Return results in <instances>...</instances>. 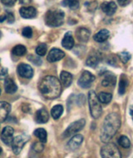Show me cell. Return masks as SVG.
Returning <instances> with one entry per match:
<instances>
[{"label":"cell","instance_id":"cell-1","mask_svg":"<svg viewBox=\"0 0 133 158\" xmlns=\"http://www.w3.org/2000/svg\"><path fill=\"white\" fill-rule=\"evenodd\" d=\"M121 127V117L117 112L109 113L104 119L101 128L100 138L104 143H107L116 135Z\"/></svg>","mask_w":133,"mask_h":158},{"label":"cell","instance_id":"cell-2","mask_svg":"<svg viewBox=\"0 0 133 158\" xmlns=\"http://www.w3.org/2000/svg\"><path fill=\"white\" fill-rule=\"evenodd\" d=\"M38 88L44 98L51 100L58 98L62 92L59 80L53 76L45 77L38 85Z\"/></svg>","mask_w":133,"mask_h":158},{"label":"cell","instance_id":"cell-3","mask_svg":"<svg viewBox=\"0 0 133 158\" xmlns=\"http://www.w3.org/2000/svg\"><path fill=\"white\" fill-rule=\"evenodd\" d=\"M64 12L56 9V10H49L45 15V23L49 27H59L64 22Z\"/></svg>","mask_w":133,"mask_h":158},{"label":"cell","instance_id":"cell-4","mask_svg":"<svg viewBox=\"0 0 133 158\" xmlns=\"http://www.w3.org/2000/svg\"><path fill=\"white\" fill-rule=\"evenodd\" d=\"M88 102H89L90 113L94 119H98L102 113V108L100 104V101L98 99L94 91H90L88 93Z\"/></svg>","mask_w":133,"mask_h":158},{"label":"cell","instance_id":"cell-5","mask_svg":"<svg viewBox=\"0 0 133 158\" xmlns=\"http://www.w3.org/2000/svg\"><path fill=\"white\" fill-rule=\"evenodd\" d=\"M102 158H122L119 149L113 143L107 142L101 148Z\"/></svg>","mask_w":133,"mask_h":158},{"label":"cell","instance_id":"cell-6","mask_svg":"<svg viewBox=\"0 0 133 158\" xmlns=\"http://www.w3.org/2000/svg\"><path fill=\"white\" fill-rule=\"evenodd\" d=\"M85 124H86L85 119H80V120L71 123L70 125L68 126V127L66 129L65 131L63 132V137H69V136H73L77 132L81 131V129L84 127Z\"/></svg>","mask_w":133,"mask_h":158},{"label":"cell","instance_id":"cell-7","mask_svg":"<svg viewBox=\"0 0 133 158\" xmlns=\"http://www.w3.org/2000/svg\"><path fill=\"white\" fill-rule=\"evenodd\" d=\"M28 140H29V137L27 136H24V135L15 136L11 144L13 152H14V154L19 155V153L21 152V151L23 150L24 145L28 142Z\"/></svg>","mask_w":133,"mask_h":158},{"label":"cell","instance_id":"cell-8","mask_svg":"<svg viewBox=\"0 0 133 158\" xmlns=\"http://www.w3.org/2000/svg\"><path fill=\"white\" fill-rule=\"evenodd\" d=\"M95 76L93 73H91L88 71H84L81 73L80 78L78 79L77 84L81 88H88L91 87V85L95 81Z\"/></svg>","mask_w":133,"mask_h":158},{"label":"cell","instance_id":"cell-9","mask_svg":"<svg viewBox=\"0 0 133 158\" xmlns=\"http://www.w3.org/2000/svg\"><path fill=\"white\" fill-rule=\"evenodd\" d=\"M14 128L11 127H5L3 128V131L1 132V139L3 141V142L4 144L9 145L12 144L13 142V140H14Z\"/></svg>","mask_w":133,"mask_h":158},{"label":"cell","instance_id":"cell-10","mask_svg":"<svg viewBox=\"0 0 133 158\" xmlns=\"http://www.w3.org/2000/svg\"><path fill=\"white\" fill-rule=\"evenodd\" d=\"M18 73L20 77H24V78L29 79L33 76V70L32 67L25 63H21L18 67Z\"/></svg>","mask_w":133,"mask_h":158},{"label":"cell","instance_id":"cell-11","mask_svg":"<svg viewBox=\"0 0 133 158\" xmlns=\"http://www.w3.org/2000/svg\"><path fill=\"white\" fill-rule=\"evenodd\" d=\"M64 57H65V52L63 51L58 48H52L48 52L47 59L50 63H55V62L61 60Z\"/></svg>","mask_w":133,"mask_h":158},{"label":"cell","instance_id":"cell-12","mask_svg":"<svg viewBox=\"0 0 133 158\" xmlns=\"http://www.w3.org/2000/svg\"><path fill=\"white\" fill-rule=\"evenodd\" d=\"M11 111L10 104L6 102H0V123H4Z\"/></svg>","mask_w":133,"mask_h":158},{"label":"cell","instance_id":"cell-13","mask_svg":"<svg viewBox=\"0 0 133 158\" xmlns=\"http://www.w3.org/2000/svg\"><path fill=\"white\" fill-rule=\"evenodd\" d=\"M82 142H83V136H81V135H80V134L75 135V136H74L73 137H72L70 141L68 142V149L71 151L77 150V148L80 147V146L81 145Z\"/></svg>","mask_w":133,"mask_h":158},{"label":"cell","instance_id":"cell-14","mask_svg":"<svg viewBox=\"0 0 133 158\" xmlns=\"http://www.w3.org/2000/svg\"><path fill=\"white\" fill-rule=\"evenodd\" d=\"M19 14L23 19H33L37 15V10L33 7H22L19 9Z\"/></svg>","mask_w":133,"mask_h":158},{"label":"cell","instance_id":"cell-15","mask_svg":"<svg viewBox=\"0 0 133 158\" xmlns=\"http://www.w3.org/2000/svg\"><path fill=\"white\" fill-rule=\"evenodd\" d=\"M102 10L108 16H111L116 13L117 9V4L114 3V2H104L102 6Z\"/></svg>","mask_w":133,"mask_h":158},{"label":"cell","instance_id":"cell-16","mask_svg":"<svg viewBox=\"0 0 133 158\" xmlns=\"http://www.w3.org/2000/svg\"><path fill=\"white\" fill-rule=\"evenodd\" d=\"M49 120V114L45 108L38 110L35 113V121L38 123H46Z\"/></svg>","mask_w":133,"mask_h":158},{"label":"cell","instance_id":"cell-17","mask_svg":"<svg viewBox=\"0 0 133 158\" xmlns=\"http://www.w3.org/2000/svg\"><path fill=\"white\" fill-rule=\"evenodd\" d=\"M90 31L85 27H79L78 29L77 30L76 36L78 41L81 42V43H87L90 38Z\"/></svg>","mask_w":133,"mask_h":158},{"label":"cell","instance_id":"cell-18","mask_svg":"<svg viewBox=\"0 0 133 158\" xmlns=\"http://www.w3.org/2000/svg\"><path fill=\"white\" fill-rule=\"evenodd\" d=\"M62 45L64 48L68 49V50H70L73 48L74 46V39L73 37V34L71 32H68L66 33V34L64 35V38H63V41H62Z\"/></svg>","mask_w":133,"mask_h":158},{"label":"cell","instance_id":"cell-19","mask_svg":"<svg viewBox=\"0 0 133 158\" xmlns=\"http://www.w3.org/2000/svg\"><path fill=\"white\" fill-rule=\"evenodd\" d=\"M4 88H5L6 93L8 94H14L18 90V87L15 84V82L13 81V79L9 77H6L4 79Z\"/></svg>","mask_w":133,"mask_h":158},{"label":"cell","instance_id":"cell-20","mask_svg":"<svg viewBox=\"0 0 133 158\" xmlns=\"http://www.w3.org/2000/svg\"><path fill=\"white\" fill-rule=\"evenodd\" d=\"M109 37H110V32L107 29H102L93 36V39L98 43H103L107 40Z\"/></svg>","mask_w":133,"mask_h":158},{"label":"cell","instance_id":"cell-21","mask_svg":"<svg viewBox=\"0 0 133 158\" xmlns=\"http://www.w3.org/2000/svg\"><path fill=\"white\" fill-rule=\"evenodd\" d=\"M60 79L64 87H68L73 82V75L68 72L63 71L60 74Z\"/></svg>","mask_w":133,"mask_h":158},{"label":"cell","instance_id":"cell-22","mask_svg":"<svg viewBox=\"0 0 133 158\" xmlns=\"http://www.w3.org/2000/svg\"><path fill=\"white\" fill-rule=\"evenodd\" d=\"M101 57L99 53H94V54L90 55L89 57H87V61H86V64L89 66L91 68H95L98 66V64L100 63Z\"/></svg>","mask_w":133,"mask_h":158},{"label":"cell","instance_id":"cell-23","mask_svg":"<svg viewBox=\"0 0 133 158\" xmlns=\"http://www.w3.org/2000/svg\"><path fill=\"white\" fill-rule=\"evenodd\" d=\"M117 82V77L114 74L109 73L105 76L104 79L102 82V85L103 87H109V86H114Z\"/></svg>","mask_w":133,"mask_h":158},{"label":"cell","instance_id":"cell-24","mask_svg":"<svg viewBox=\"0 0 133 158\" xmlns=\"http://www.w3.org/2000/svg\"><path fill=\"white\" fill-rule=\"evenodd\" d=\"M34 136H37L38 139L40 140L41 142L43 143H45L47 142V138H48V134H47V131L44 128H38L36 129L34 132Z\"/></svg>","mask_w":133,"mask_h":158},{"label":"cell","instance_id":"cell-25","mask_svg":"<svg viewBox=\"0 0 133 158\" xmlns=\"http://www.w3.org/2000/svg\"><path fill=\"white\" fill-rule=\"evenodd\" d=\"M127 85H128L127 78L126 76H124V75H122L121 79H120V82H119V87H118V93H119L120 95H123V94L125 93Z\"/></svg>","mask_w":133,"mask_h":158},{"label":"cell","instance_id":"cell-26","mask_svg":"<svg viewBox=\"0 0 133 158\" xmlns=\"http://www.w3.org/2000/svg\"><path fill=\"white\" fill-rule=\"evenodd\" d=\"M63 112V106L62 105H56L51 110V115L53 117V119L57 120L58 119Z\"/></svg>","mask_w":133,"mask_h":158},{"label":"cell","instance_id":"cell-27","mask_svg":"<svg viewBox=\"0 0 133 158\" xmlns=\"http://www.w3.org/2000/svg\"><path fill=\"white\" fill-rule=\"evenodd\" d=\"M111 98H112V95L111 93H105V92H101L99 94H98V99L99 101L102 103L107 104L111 102Z\"/></svg>","mask_w":133,"mask_h":158},{"label":"cell","instance_id":"cell-28","mask_svg":"<svg viewBox=\"0 0 133 158\" xmlns=\"http://www.w3.org/2000/svg\"><path fill=\"white\" fill-rule=\"evenodd\" d=\"M62 4L65 7H69L73 10H76L79 8L78 0H64L62 2Z\"/></svg>","mask_w":133,"mask_h":158},{"label":"cell","instance_id":"cell-29","mask_svg":"<svg viewBox=\"0 0 133 158\" xmlns=\"http://www.w3.org/2000/svg\"><path fill=\"white\" fill-rule=\"evenodd\" d=\"M12 52H13L14 55L21 57V56H23L27 52V48L23 45H20L19 44V45H17V46L14 47L13 50H12Z\"/></svg>","mask_w":133,"mask_h":158},{"label":"cell","instance_id":"cell-30","mask_svg":"<svg viewBox=\"0 0 133 158\" xmlns=\"http://www.w3.org/2000/svg\"><path fill=\"white\" fill-rule=\"evenodd\" d=\"M118 144L123 148H129L131 147V142L127 136H121L118 139Z\"/></svg>","mask_w":133,"mask_h":158},{"label":"cell","instance_id":"cell-31","mask_svg":"<svg viewBox=\"0 0 133 158\" xmlns=\"http://www.w3.org/2000/svg\"><path fill=\"white\" fill-rule=\"evenodd\" d=\"M48 51V47L45 44H39L37 48H36V53L38 56H44L47 53Z\"/></svg>","mask_w":133,"mask_h":158},{"label":"cell","instance_id":"cell-32","mask_svg":"<svg viewBox=\"0 0 133 158\" xmlns=\"http://www.w3.org/2000/svg\"><path fill=\"white\" fill-rule=\"evenodd\" d=\"M118 57H119L120 60L122 61L123 63H127L131 59V54L127 52H120V53H118Z\"/></svg>","mask_w":133,"mask_h":158},{"label":"cell","instance_id":"cell-33","mask_svg":"<svg viewBox=\"0 0 133 158\" xmlns=\"http://www.w3.org/2000/svg\"><path fill=\"white\" fill-rule=\"evenodd\" d=\"M27 59L29 61H31L33 64H35L37 66H40L42 64V59H41L39 57H37L35 55H29L28 57H27Z\"/></svg>","mask_w":133,"mask_h":158},{"label":"cell","instance_id":"cell-34","mask_svg":"<svg viewBox=\"0 0 133 158\" xmlns=\"http://www.w3.org/2000/svg\"><path fill=\"white\" fill-rule=\"evenodd\" d=\"M22 33L25 38H32V36H33V30H32V28L30 27H26L23 29Z\"/></svg>","mask_w":133,"mask_h":158},{"label":"cell","instance_id":"cell-35","mask_svg":"<svg viewBox=\"0 0 133 158\" xmlns=\"http://www.w3.org/2000/svg\"><path fill=\"white\" fill-rule=\"evenodd\" d=\"M33 148L36 152H41L42 151L44 150V146L43 144V142H36L33 145Z\"/></svg>","mask_w":133,"mask_h":158},{"label":"cell","instance_id":"cell-36","mask_svg":"<svg viewBox=\"0 0 133 158\" xmlns=\"http://www.w3.org/2000/svg\"><path fill=\"white\" fill-rule=\"evenodd\" d=\"M7 20H8V23H13L15 21V17H14L13 13H7Z\"/></svg>","mask_w":133,"mask_h":158},{"label":"cell","instance_id":"cell-37","mask_svg":"<svg viewBox=\"0 0 133 158\" xmlns=\"http://www.w3.org/2000/svg\"><path fill=\"white\" fill-rule=\"evenodd\" d=\"M8 69L7 68H3L1 72H0V80L2 79H5L8 77Z\"/></svg>","mask_w":133,"mask_h":158},{"label":"cell","instance_id":"cell-38","mask_svg":"<svg viewBox=\"0 0 133 158\" xmlns=\"http://www.w3.org/2000/svg\"><path fill=\"white\" fill-rule=\"evenodd\" d=\"M3 4L7 6H13L14 3H16L17 0H0Z\"/></svg>","mask_w":133,"mask_h":158},{"label":"cell","instance_id":"cell-39","mask_svg":"<svg viewBox=\"0 0 133 158\" xmlns=\"http://www.w3.org/2000/svg\"><path fill=\"white\" fill-rule=\"evenodd\" d=\"M117 2L121 6H125L127 5V3H129L130 0H117Z\"/></svg>","mask_w":133,"mask_h":158},{"label":"cell","instance_id":"cell-40","mask_svg":"<svg viewBox=\"0 0 133 158\" xmlns=\"http://www.w3.org/2000/svg\"><path fill=\"white\" fill-rule=\"evenodd\" d=\"M19 2H20V3H22V4L27 5V4H29L32 2V0H19Z\"/></svg>","mask_w":133,"mask_h":158},{"label":"cell","instance_id":"cell-41","mask_svg":"<svg viewBox=\"0 0 133 158\" xmlns=\"http://www.w3.org/2000/svg\"><path fill=\"white\" fill-rule=\"evenodd\" d=\"M5 19H7V15L6 14H3L0 16V23H3L5 21Z\"/></svg>","mask_w":133,"mask_h":158},{"label":"cell","instance_id":"cell-42","mask_svg":"<svg viewBox=\"0 0 133 158\" xmlns=\"http://www.w3.org/2000/svg\"><path fill=\"white\" fill-rule=\"evenodd\" d=\"M130 114L133 117V105L132 106H131V107H130Z\"/></svg>","mask_w":133,"mask_h":158},{"label":"cell","instance_id":"cell-43","mask_svg":"<svg viewBox=\"0 0 133 158\" xmlns=\"http://www.w3.org/2000/svg\"><path fill=\"white\" fill-rule=\"evenodd\" d=\"M2 152H3V150H2V148H1V147H0V154H1V153H2Z\"/></svg>","mask_w":133,"mask_h":158},{"label":"cell","instance_id":"cell-44","mask_svg":"<svg viewBox=\"0 0 133 158\" xmlns=\"http://www.w3.org/2000/svg\"><path fill=\"white\" fill-rule=\"evenodd\" d=\"M0 94H1V89H0Z\"/></svg>","mask_w":133,"mask_h":158},{"label":"cell","instance_id":"cell-45","mask_svg":"<svg viewBox=\"0 0 133 158\" xmlns=\"http://www.w3.org/2000/svg\"><path fill=\"white\" fill-rule=\"evenodd\" d=\"M0 37H1V33H0Z\"/></svg>","mask_w":133,"mask_h":158}]
</instances>
